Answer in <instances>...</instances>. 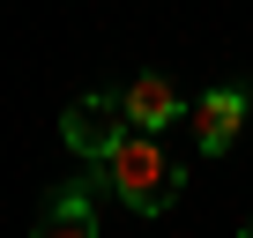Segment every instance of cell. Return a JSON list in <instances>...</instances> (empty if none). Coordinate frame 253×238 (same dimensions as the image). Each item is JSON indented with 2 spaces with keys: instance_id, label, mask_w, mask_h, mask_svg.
I'll use <instances>...</instances> for the list:
<instances>
[{
  "instance_id": "obj_3",
  "label": "cell",
  "mask_w": 253,
  "mask_h": 238,
  "mask_svg": "<svg viewBox=\"0 0 253 238\" xmlns=\"http://www.w3.org/2000/svg\"><path fill=\"white\" fill-rule=\"evenodd\" d=\"M238 127H246V89H238V82H209V89L186 104V134H194L201 157H223V149L238 142Z\"/></svg>"
},
{
  "instance_id": "obj_7",
  "label": "cell",
  "mask_w": 253,
  "mask_h": 238,
  "mask_svg": "<svg viewBox=\"0 0 253 238\" xmlns=\"http://www.w3.org/2000/svg\"><path fill=\"white\" fill-rule=\"evenodd\" d=\"M238 238H253V216H246V231H238Z\"/></svg>"
},
{
  "instance_id": "obj_1",
  "label": "cell",
  "mask_w": 253,
  "mask_h": 238,
  "mask_svg": "<svg viewBox=\"0 0 253 238\" xmlns=\"http://www.w3.org/2000/svg\"><path fill=\"white\" fill-rule=\"evenodd\" d=\"M104 179H112V194L134 208V216H164L171 201H179V164L157 149V134H119L112 149H104Z\"/></svg>"
},
{
  "instance_id": "obj_4",
  "label": "cell",
  "mask_w": 253,
  "mask_h": 238,
  "mask_svg": "<svg viewBox=\"0 0 253 238\" xmlns=\"http://www.w3.org/2000/svg\"><path fill=\"white\" fill-rule=\"evenodd\" d=\"M119 112H126V127L164 134L171 119H186V97H179V82H171L164 67H149V75H134V82L119 89Z\"/></svg>"
},
{
  "instance_id": "obj_6",
  "label": "cell",
  "mask_w": 253,
  "mask_h": 238,
  "mask_svg": "<svg viewBox=\"0 0 253 238\" xmlns=\"http://www.w3.org/2000/svg\"><path fill=\"white\" fill-rule=\"evenodd\" d=\"M246 119H253V82H246Z\"/></svg>"
},
{
  "instance_id": "obj_5",
  "label": "cell",
  "mask_w": 253,
  "mask_h": 238,
  "mask_svg": "<svg viewBox=\"0 0 253 238\" xmlns=\"http://www.w3.org/2000/svg\"><path fill=\"white\" fill-rule=\"evenodd\" d=\"M30 238H97V201H89V186H60V194L45 201V216H38Z\"/></svg>"
},
{
  "instance_id": "obj_2",
  "label": "cell",
  "mask_w": 253,
  "mask_h": 238,
  "mask_svg": "<svg viewBox=\"0 0 253 238\" xmlns=\"http://www.w3.org/2000/svg\"><path fill=\"white\" fill-rule=\"evenodd\" d=\"M60 134H67V149H75V157L104 164V149H112V142L126 134L119 89H89V97H75V104H67V119H60Z\"/></svg>"
}]
</instances>
